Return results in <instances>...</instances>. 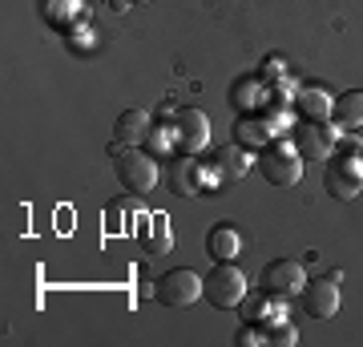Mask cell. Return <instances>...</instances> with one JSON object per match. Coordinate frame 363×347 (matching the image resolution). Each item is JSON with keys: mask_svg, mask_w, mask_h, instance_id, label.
<instances>
[{"mask_svg": "<svg viewBox=\"0 0 363 347\" xmlns=\"http://www.w3.org/2000/svg\"><path fill=\"white\" fill-rule=\"evenodd\" d=\"M113 154V170L117 178H121V186L130 194H150L157 186V158L145 154V150H138V145H113L109 150Z\"/></svg>", "mask_w": 363, "mask_h": 347, "instance_id": "1", "label": "cell"}, {"mask_svg": "<svg viewBox=\"0 0 363 347\" xmlns=\"http://www.w3.org/2000/svg\"><path fill=\"white\" fill-rule=\"evenodd\" d=\"M202 299L218 311L242 307V299H247V275H242V267H234V263H214V270L202 279Z\"/></svg>", "mask_w": 363, "mask_h": 347, "instance_id": "2", "label": "cell"}, {"mask_svg": "<svg viewBox=\"0 0 363 347\" xmlns=\"http://www.w3.org/2000/svg\"><path fill=\"white\" fill-rule=\"evenodd\" d=\"M323 186L339 202L359 198L363 194V154H331V162L323 170Z\"/></svg>", "mask_w": 363, "mask_h": 347, "instance_id": "3", "label": "cell"}, {"mask_svg": "<svg viewBox=\"0 0 363 347\" xmlns=\"http://www.w3.org/2000/svg\"><path fill=\"white\" fill-rule=\"evenodd\" d=\"M259 170H262V178L271 182V186L291 190V186H298V178H303V158H298L295 145L274 142L259 154Z\"/></svg>", "mask_w": 363, "mask_h": 347, "instance_id": "4", "label": "cell"}, {"mask_svg": "<svg viewBox=\"0 0 363 347\" xmlns=\"http://www.w3.org/2000/svg\"><path fill=\"white\" fill-rule=\"evenodd\" d=\"M154 299L157 303H166V307H190V303L202 299V275L190 270V267L166 270V275L154 283Z\"/></svg>", "mask_w": 363, "mask_h": 347, "instance_id": "5", "label": "cell"}, {"mask_svg": "<svg viewBox=\"0 0 363 347\" xmlns=\"http://www.w3.org/2000/svg\"><path fill=\"white\" fill-rule=\"evenodd\" d=\"M303 287H307V275H303V267H298L295 258H274V263L262 267V291H271V295L291 299Z\"/></svg>", "mask_w": 363, "mask_h": 347, "instance_id": "6", "label": "cell"}, {"mask_svg": "<svg viewBox=\"0 0 363 347\" xmlns=\"http://www.w3.org/2000/svg\"><path fill=\"white\" fill-rule=\"evenodd\" d=\"M295 150L303 162H327L335 154V129H327L323 121H307V126H295Z\"/></svg>", "mask_w": 363, "mask_h": 347, "instance_id": "7", "label": "cell"}, {"mask_svg": "<svg viewBox=\"0 0 363 347\" xmlns=\"http://www.w3.org/2000/svg\"><path fill=\"white\" fill-rule=\"evenodd\" d=\"M133 238H138V246H142V250H145L150 258L169 255V246H174V231H169V219H166V214H157V210L142 214V219H138V226H133Z\"/></svg>", "mask_w": 363, "mask_h": 347, "instance_id": "8", "label": "cell"}, {"mask_svg": "<svg viewBox=\"0 0 363 347\" xmlns=\"http://www.w3.org/2000/svg\"><path fill=\"white\" fill-rule=\"evenodd\" d=\"M298 299H303V315H307V319H331V315L339 311V287H335L331 275L307 283L303 291H298Z\"/></svg>", "mask_w": 363, "mask_h": 347, "instance_id": "9", "label": "cell"}, {"mask_svg": "<svg viewBox=\"0 0 363 347\" xmlns=\"http://www.w3.org/2000/svg\"><path fill=\"white\" fill-rule=\"evenodd\" d=\"M40 16H45V25L57 28V33H73V28L85 25L89 4H85V0H40Z\"/></svg>", "mask_w": 363, "mask_h": 347, "instance_id": "10", "label": "cell"}, {"mask_svg": "<svg viewBox=\"0 0 363 347\" xmlns=\"http://www.w3.org/2000/svg\"><path fill=\"white\" fill-rule=\"evenodd\" d=\"M202 186H206L202 162H194V158H174L169 162V190L178 194V198H198Z\"/></svg>", "mask_w": 363, "mask_h": 347, "instance_id": "11", "label": "cell"}, {"mask_svg": "<svg viewBox=\"0 0 363 347\" xmlns=\"http://www.w3.org/2000/svg\"><path fill=\"white\" fill-rule=\"evenodd\" d=\"M242 319H247V323H255L259 331H267L271 323L286 319V315H283V299H279V295H271V291L247 295V299H242Z\"/></svg>", "mask_w": 363, "mask_h": 347, "instance_id": "12", "label": "cell"}, {"mask_svg": "<svg viewBox=\"0 0 363 347\" xmlns=\"http://www.w3.org/2000/svg\"><path fill=\"white\" fill-rule=\"evenodd\" d=\"M178 142L194 154V150H202V145L210 142V117L202 114V109H178Z\"/></svg>", "mask_w": 363, "mask_h": 347, "instance_id": "13", "label": "cell"}, {"mask_svg": "<svg viewBox=\"0 0 363 347\" xmlns=\"http://www.w3.org/2000/svg\"><path fill=\"white\" fill-rule=\"evenodd\" d=\"M206 250H210L214 263H234L238 250H242V234L234 231L230 222H218V226H210V234H206Z\"/></svg>", "mask_w": 363, "mask_h": 347, "instance_id": "14", "label": "cell"}, {"mask_svg": "<svg viewBox=\"0 0 363 347\" xmlns=\"http://www.w3.org/2000/svg\"><path fill=\"white\" fill-rule=\"evenodd\" d=\"M250 170V154L247 145H222L218 154H214V178L218 182H238L242 174Z\"/></svg>", "mask_w": 363, "mask_h": 347, "instance_id": "15", "label": "cell"}, {"mask_svg": "<svg viewBox=\"0 0 363 347\" xmlns=\"http://www.w3.org/2000/svg\"><path fill=\"white\" fill-rule=\"evenodd\" d=\"M150 138V114L145 109H125L113 126V145H138Z\"/></svg>", "mask_w": 363, "mask_h": 347, "instance_id": "16", "label": "cell"}, {"mask_svg": "<svg viewBox=\"0 0 363 347\" xmlns=\"http://www.w3.org/2000/svg\"><path fill=\"white\" fill-rule=\"evenodd\" d=\"M331 117H335V126L343 129V133L363 129V89H351V93H343V97H335Z\"/></svg>", "mask_w": 363, "mask_h": 347, "instance_id": "17", "label": "cell"}, {"mask_svg": "<svg viewBox=\"0 0 363 347\" xmlns=\"http://www.w3.org/2000/svg\"><path fill=\"white\" fill-rule=\"evenodd\" d=\"M298 114L307 121H323V117H331V97L323 89H303L298 93Z\"/></svg>", "mask_w": 363, "mask_h": 347, "instance_id": "18", "label": "cell"}, {"mask_svg": "<svg viewBox=\"0 0 363 347\" xmlns=\"http://www.w3.org/2000/svg\"><path fill=\"white\" fill-rule=\"evenodd\" d=\"M262 339H267V343H279V347H291V343L298 339V331H295L286 319H279V323H271V327L262 331Z\"/></svg>", "mask_w": 363, "mask_h": 347, "instance_id": "19", "label": "cell"}, {"mask_svg": "<svg viewBox=\"0 0 363 347\" xmlns=\"http://www.w3.org/2000/svg\"><path fill=\"white\" fill-rule=\"evenodd\" d=\"M255 89H259V81H242V85H234V89H230V101L238 105L242 114H250V109L259 105V97H250Z\"/></svg>", "mask_w": 363, "mask_h": 347, "instance_id": "20", "label": "cell"}, {"mask_svg": "<svg viewBox=\"0 0 363 347\" xmlns=\"http://www.w3.org/2000/svg\"><path fill=\"white\" fill-rule=\"evenodd\" d=\"M259 77H262V81H283V77H286V61H283V57H267Z\"/></svg>", "mask_w": 363, "mask_h": 347, "instance_id": "21", "label": "cell"}, {"mask_svg": "<svg viewBox=\"0 0 363 347\" xmlns=\"http://www.w3.org/2000/svg\"><path fill=\"white\" fill-rule=\"evenodd\" d=\"M250 343H267V339H262V331H259V327H255V323H250V327H242V331H238V347H250Z\"/></svg>", "mask_w": 363, "mask_h": 347, "instance_id": "22", "label": "cell"}, {"mask_svg": "<svg viewBox=\"0 0 363 347\" xmlns=\"http://www.w3.org/2000/svg\"><path fill=\"white\" fill-rule=\"evenodd\" d=\"M117 9H125V4H150V0H113Z\"/></svg>", "mask_w": 363, "mask_h": 347, "instance_id": "23", "label": "cell"}]
</instances>
